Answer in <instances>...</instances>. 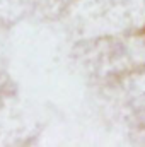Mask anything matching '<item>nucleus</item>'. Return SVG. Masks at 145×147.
I'll list each match as a JSON object with an SVG mask.
<instances>
[]
</instances>
